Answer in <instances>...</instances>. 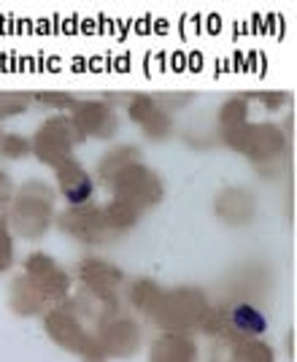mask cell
<instances>
[{
  "label": "cell",
  "mask_w": 297,
  "mask_h": 362,
  "mask_svg": "<svg viewBox=\"0 0 297 362\" xmlns=\"http://www.w3.org/2000/svg\"><path fill=\"white\" fill-rule=\"evenodd\" d=\"M230 322L233 327L246 335H265L267 332V319L265 314L257 308V305H249V303H238L230 314Z\"/></svg>",
  "instance_id": "1"
},
{
  "label": "cell",
  "mask_w": 297,
  "mask_h": 362,
  "mask_svg": "<svg viewBox=\"0 0 297 362\" xmlns=\"http://www.w3.org/2000/svg\"><path fill=\"white\" fill-rule=\"evenodd\" d=\"M89 192H92V181L89 179H84L81 181V187H78V189H71V192H68V200H71V203H84V200H87L89 197Z\"/></svg>",
  "instance_id": "2"
}]
</instances>
